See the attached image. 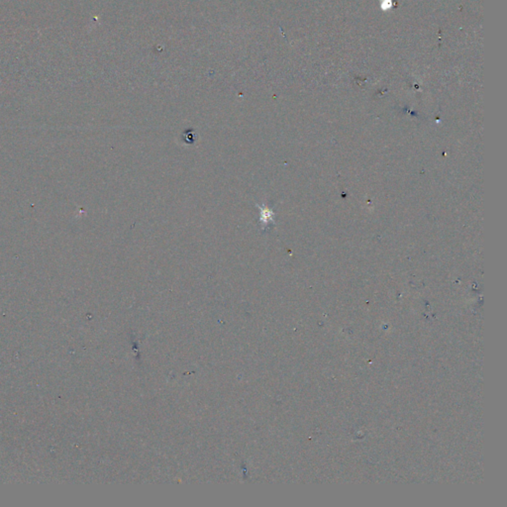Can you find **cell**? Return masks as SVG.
Here are the masks:
<instances>
[{"label": "cell", "mask_w": 507, "mask_h": 507, "mask_svg": "<svg viewBox=\"0 0 507 507\" xmlns=\"http://www.w3.org/2000/svg\"><path fill=\"white\" fill-rule=\"evenodd\" d=\"M382 7L384 10L389 9L391 7V0H384L382 1Z\"/></svg>", "instance_id": "6da1fadb"}]
</instances>
